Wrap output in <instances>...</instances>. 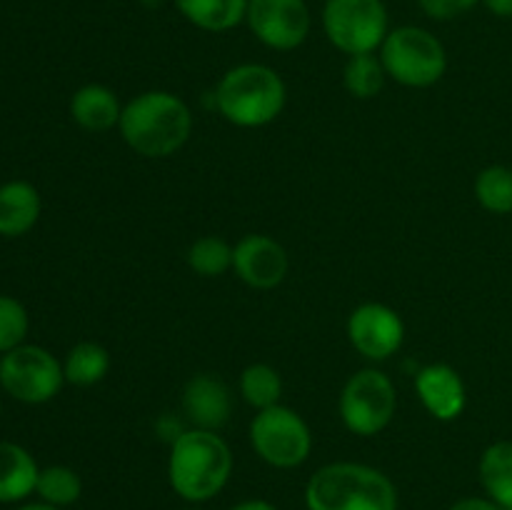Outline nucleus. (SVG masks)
<instances>
[{"mask_svg": "<svg viewBox=\"0 0 512 510\" xmlns=\"http://www.w3.org/2000/svg\"><path fill=\"white\" fill-rule=\"evenodd\" d=\"M120 135L143 158H168L188 143L193 133V113L178 95L168 90H148L123 105Z\"/></svg>", "mask_w": 512, "mask_h": 510, "instance_id": "f257e3e1", "label": "nucleus"}, {"mask_svg": "<svg viewBox=\"0 0 512 510\" xmlns=\"http://www.w3.org/2000/svg\"><path fill=\"white\" fill-rule=\"evenodd\" d=\"M233 473V453L215 430L190 428L170 443V488L188 503L215 498Z\"/></svg>", "mask_w": 512, "mask_h": 510, "instance_id": "f03ea898", "label": "nucleus"}, {"mask_svg": "<svg viewBox=\"0 0 512 510\" xmlns=\"http://www.w3.org/2000/svg\"><path fill=\"white\" fill-rule=\"evenodd\" d=\"M308 510H398V490L378 468L363 463H330L305 485Z\"/></svg>", "mask_w": 512, "mask_h": 510, "instance_id": "7ed1b4c3", "label": "nucleus"}, {"mask_svg": "<svg viewBox=\"0 0 512 510\" xmlns=\"http://www.w3.org/2000/svg\"><path fill=\"white\" fill-rule=\"evenodd\" d=\"M283 78L260 63H243L230 68L215 90V105L228 123L238 128H263L273 123L285 108Z\"/></svg>", "mask_w": 512, "mask_h": 510, "instance_id": "20e7f679", "label": "nucleus"}, {"mask_svg": "<svg viewBox=\"0 0 512 510\" xmlns=\"http://www.w3.org/2000/svg\"><path fill=\"white\" fill-rule=\"evenodd\" d=\"M380 63L388 78L405 88H430L448 70V53L430 30L400 25L380 45Z\"/></svg>", "mask_w": 512, "mask_h": 510, "instance_id": "39448f33", "label": "nucleus"}, {"mask_svg": "<svg viewBox=\"0 0 512 510\" xmlns=\"http://www.w3.org/2000/svg\"><path fill=\"white\" fill-rule=\"evenodd\" d=\"M398 410V393L393 380L375 368L358 370L343 385L338 413L345 428L360 438L383 433Z\"/></svg>", "mask_w": 512, "mask_h": 510, "instance_id": "423d86ee", "label": "nucleus"}, {"mask_svg": "<svg viewBox=\"0 0 512 510\" xmlns=\"http://www.w3.org/2000/svg\"><path fill=\"white\" fill-rule=\"evenodd\" d=\"M323 30L348 58L375 53L390 33L388 10L383 0H325Z\"/></svg>", "mask_w": 512, "mask_h": 510, "instance_id": "0eeeda50", "label": "nucleus"}, {"mask_svg": "<svg viewBox=\"0 0 512 510\" xmlns=\"http://www.w3.org/2000/svg\"><path fill=\"white\" fill-rule=\"evenodd\" d=\"M248 435L258 458L280 470L303 465L313 450V435L303 415L280 403L258 410Z\"/></svg>", "mask_w": 512, "mask_h": 510, "instance_id": "6e6552de", "label": "nucleus"}, {"mask_svg": "<svg viewBox=\"0 0 512 510\" xmlns=\"http://www.w3.org/2000/svg\"><path fill=\"white\" fill-rule=\"evenodd\" d=\"M65 383L63 363L40 345H18L0 358V388L25 405H43Z\"/></svg>", "mask_w": 512, "mask_h": 510, "instance_id": "1a4fd4ad", "label": "nucleus"}, {"mask_svg": "<svg viewBox=\"0 0 512 510\" xmlns=\"http://www.w3.org/2000/svg\"><path fill=\"white\" fill-rule=\"evenodd\" d=\"M245 23L268 48L295 50L310 35V8L305 0H248Z\"/></svg>", "mask_w": 512, "mask_h": 510, "instance_id": "9d476101", "label": "nucleus"}, {"mask_svg": "<svg viewBox=\"0 0 512 510\" xmlns=\"http://www.w3.org/2000/svg\"><path fill=\"white\" fill-rule=\"evenodd\" d=\"M350 345L368 360H388L403 348V318L390 305L363 303L348 318Z\"/></svg>", "mask_w": 512, "mask_h": 510, "instance_id": "9b49d317", "label": "nucleus"}, {"mask_svg": "<svg viewBox=\"0 0 512 510\" xmlns=\"http://www.w3.org/2000/svg\"><path fill=\"white\" fill-rule=\"evenodd\" d=\"M290 268L288 253L270 235L250 233L233 245V270L255 290L278 288Z\"/></svg>", "mask_w": 512, "mask_h": 510, "instance_id": "f8f14e48", "label": "nucleus"}, {"mask_svg": "<svg viewBox=\"0 0 512 510\" xmlns=\"http://www.w3.org/2000/svg\"><path fill=\"white\" fill-rule=\"evenodd\" d=\"M415 393H418L423 408L443 423L460 418L465 403H468V390H465L463 378L448 363L425 365L420 373H415Z\"/></svg>", "mask_w": 512, "mask_h": 510, "instance_id": "ddd939ff", "label": "nucleus"}, {"mask_svg": "<svg viewBox=\"0 0 512 510\" xmlns=\"http://www.w3.org/2000/svg\"><path fill=\"white\" fill-rule=\"evenodd\" d=\"M183 410L193 428L218 433L233 413L228 385L210 373L193 375L183 388Z\"/></svg>", "mask_w": 512, "mask_h": 510, "instance_id": "4468645a", "label": "nucleus"}, {"mask_svg": "<svg viewBox=\"0 0 512 510\" xmlns=\"http://www.w3.org/2000/svg\"><path fill=\"white\" fill-rule=\"evenodd\" d=\"M43 210L38 188L28 180H8L0 185V235L20 238L35 228Z\"/></svg>", "mask_w": 512, "mask_h": 510, "instance_id": "2eb2a0df", "label": "nucleus"}, {"mask_svg": "<svg viewBox=\"0 0 512 510\" xmlns=\"http://www.w3.org/2000/svg\"><path fill=\"white\" fill-rule=\"evenodd\" d=\"M120 115H123V105L108 85H83L70 98V118L88 133H105L115 128L120 123Z\"/></svg>", "mask_w": 512, "mask_h": 510, "instance_id": "dca6fc26", "label": "nucleus"}, {"mask_svg": "<svg viewBox=\"0 0 512 510\" xmlns=\"http://www.w3.org/2000/svg\"><path fill=\"white\" fill-rule=\"evenodd\" d=\"M40 468L18 443L0 440V503H20L35 493Z\"/></svg>", "mask_w": 512, "mask_h": 510, "instance_id": "f3484780", "label": "nucleus"}, {"mask_svg": "<svg viewBox=\"0 0 512 510\" xmlns=\"http://www.w3.org/2000/svg\"><path fill=\"white\" fill-rule=\"evenodd\" d=\"M173 3L188 23L208 33L238 28L248 13V0H173Z\"/></svg>", "mask_w": 512, "mask_h": 510, "instance_id": "a211bd4d", "label": "nucleus"}, {"mask_svg": "<svg viewBox=\"0 0 512 510\" xmlns=\"http://www.w3.org/2000/svg\"><path fill=\"white\" fill-rule=\"evenodd\" d=\"M478 475L488 498L512 510V440H498L483 450Z\"/></svg>", "mask_w": 512, "mask_h": 510, "instance_id": "6ab92c4d", "label": "nucleus"}, {"mask_svg": "<svg viewBox=\"0 0 512 510\" xmlns=\"http://www.w3.org/2000/svg\"><path fill=\"white\" fill-rule=\"evenodd\" d=\"M110 370V355L103 345L98 343H78L70 348V353L63 360L65 383L78 385V388H90L98 385L100 380L108 375Z\"/></svg>", "mask_w": 512, "mask_h": 510, "instance_id": "aec40b11", "label": "nucleus"}, {"mask_svg": "<svg viewBox=\"0 0 512 510\" xmlns=\"http://www.w3.org/2000/svg\"><path fill=\"white\" fill-rule=\"evenodd\" d=\"M240 395L255 410L273 408L283 395V378L278 370L268 363H253L240 375Z\"/></svg>", "mask_w": 512, "mask_h": 510, "instance_id": "412c9836", "label": "nucleus"}, {"mask_svg": "<svg viewBox=\"0 0 512 510\" xmlns=\"http://www.w3.org/2000/svg\"><path fill=\"white\" fill-rule=\"evenodd\" d=\"M385 73L383 63H380V55L365 53V55H350L348 63L343 70V83L353 98L358 100H370L383 90Z\"/></svg>", "mask_w": 512, "mask_h": 510, "instance_id": "4be33fe9", "label": "nucleus"}, {"mask_svg": "<svg viewBox=\"0 0 512 510\" xmlns=\"http://www.w3.org/2000/svg\"><path fill=\"white\" fill-rule=\"evenodd\" d=\"M35 493L43 503L68 508V505L78 503L83 495V480L68 465H48V468H40Z\"/></svg>", "mask_w": 512, "mask_h": 510, "instance_id": "5701e85b", "label": "nucleus"}, {"mask_svg": "<svg viewBox=\"0 0 512 510\" xmlns=\"http://www.w3.org/2000/svg\"><path fill=\"white\" fill-rule=\"evenodd\" d=\"M475 198L488 213H512V168L508 165H488L475 178Z\"/></svg>", "mask_w": 512, "mask_h": 510, "instance_id": "b1692460", "label": "nucleus"}, {"mask_svg": "<svg viewBox=\"0 0 512 510\" xmlns=\"http://www.w3.org/2000/svg\"><path fill=\"white\" fill-rule=\"evenodd\" d=\"M188 265L200 278H218L233 270V245H228L218 235L198 238L188 248Z\"/></svg>", "mask_w": 512, "mask_h": 510, "instance_id": "393cba45", "label": "nucleus"}, {"mask_svg": "<svg viewBox=\"0 0 512 510\" xmlns=\"http://www.w3.org/2000/svg\"><path fill=\"white\" fill-rule=\"evenodd\" d=\"M30 318L25 305L13 295H0V353H10L25 343Z\"/></svg>", "mask_w": 512, "mask_h": 510, "instance_id": "a878e982", "label": "nucleus"}, {"mask_svg": "<svg viewBox=\"0 0 512 510\" xmlns=\"http://www.w3.org/2000/svg\"><path fill=\"white\" fill-rule=\"evenodd\" d=\"M418 3L433 20H450L473 10L483 0H418Z\"/></svg>", "mask_w": 512, "mask_h": 510, "instance_id": "bb28decb", "label": "nucleus"}, {"mask_svg": "<svg viewBox=\"0 0 512 510\" xmlns=\"http://www.w3.org/2000/svg\"><path fill=\"white\" fill-rule=\"evenodd\" d=\"M448 510H505V508H500L498 503H495V500H490V498H463V500H458V503H453L450 505Z\"/></svg>", "mask_w": 512, "mask_h": 510, "instance_id": "cd10ccee", "label": "nucleus"}, {"mask_svg": "<svg viewBox=\"0 0 512 510\" xmlns=\"http://www.w3.org/2000/svg\"><path fill=\"white\" fill-rule=\"evenodd\" d=\"M483 5L498 18H512V0H483Z\"/></svg>", "mask_w": 512, "mask_h": 510, "instance_id": "c85d7f7f", "label": "nucleus"}, {"mask_svg": "<svg viewBox=\"0 0 512 510\" xmlns=\"http://www.w3.org/2000/svg\"><path fill=\"white\" fill-rule=\"evenodd\" d=\"M230 510H278L273 503H268V500H260V498H253V500H243V503L233 505Z\"/></svg>", "mask_w": 512, "mask_h": 510, "instance_id": "c756f323", "label": "nucleus"}, {"mask_svg": "<svg viewBox=\"0 0 512 510\" xmlns=\"http://www.w3.org/2000/svg\"><path fill=\"white\" fill-rule=\"evenodd\" d=\"M18 510H63V508H55V505H50V503H43V500H40V503H28V505H20Z\"/></svg>", "mask_w": 512, "mask_h": 510, "instance_id": "7c9ffc66", "label": "nucleus"}, {"mask_svg": "<svg viewBox=\"0 0 512 510\" xmlns=\"http://www.w3.org/2000/svg\"><path fill=\"white\" fill-rule=\"evenodd\" d=\"M0 393H3V388H0ZM0 413H3V398H0Z\"/></svg>", "mask_w": 512, "mask_h": 510, "instance_id": "2f4dec72", "label": "nucleus"}, {"mask_svg": "<svg viewBox=\"0 0 512 510\" xmlns=\"http://www.w3.org/2000/svg\"><path fill=\"white\" fill-rule=\"evenodd\" d=\"M188 510H195V508H188Z\"/></svg>", "mask_w": 512, "mask_h": 510, "instance_id": "473e14b6", "label": "nucleus"}]
</instances>
